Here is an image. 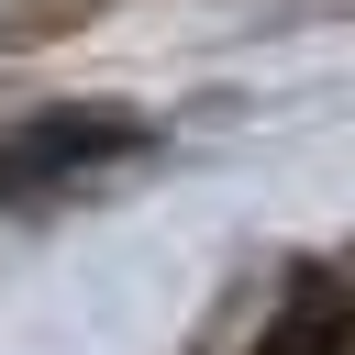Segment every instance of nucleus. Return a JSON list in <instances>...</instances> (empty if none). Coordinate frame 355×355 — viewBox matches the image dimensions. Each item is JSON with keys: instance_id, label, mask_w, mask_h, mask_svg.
<instances>
[{"instance_id": "1", "label": "nucleus", "mask_w": 355, "mask_h": 355, "mask_svg": "<svg viewBox=\"0 0 355 355\" xmlns=\"http://www.w3.org/2000/svg\"><path fill=\"white\" fill-rule=\"evenodd\" d=\"M133 144H144L133 111H44V122L0 133V200H33V189H55V178H78V166H111V155H133Z\"/></svg>"}, {"instance_id": "2", "label": "nucleus", "mask_w": 355, "mask_h": 355, "mask_svg": "<svg viewBox=\"0 0 355 355\" xmlns=\"http://www.w3.org/2000/svg\"><path fill=\"white\" fill-rule=\"evenodd\" d=\"M244 355H355V288L344 277H288V300L266 311V333Z\"/></svg>"}]
</instances>
